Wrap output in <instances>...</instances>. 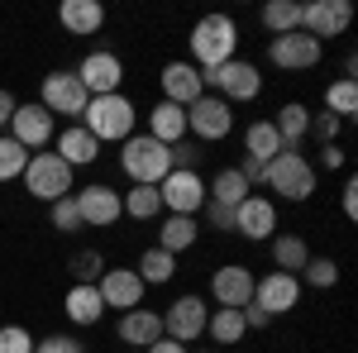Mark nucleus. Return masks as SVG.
Returning a JSON list of instances; mask_svg holds the SVG:
<instances>
[{
  "mask_svg": "<svg viewBox=\"0 0 358 353\" xmlns=\"http://www.w3.org/2000/svg\"><path fill=\"white\" fill-rule=\"evenodd\" d=\"M77 124H82L96 143H124V138H134V129H138V106L124 91H115V96H91Z\"/></svg>",
  "mask_w": 358,
  "mask_h": 353,
  "instance_id": "f257e3e1",
  "label": "nucleus"
},
{
  "mask_svg": "<svg viewBox=\"0 0 358 353\" xmlns=\"http://www.w3.org/2000/svg\"><path fill=\"white\" fill-rule=\"evenodd\" d=\"M187 48H192V67L201 72H210V67H220L234 57L239 48V24L229 20V15H201L187 34Z\"/></svg>",
  "mask_w": 358,
  "mask_h": 353,
  "instance_id": "f03ea898",
  "label": "nucleus"
},
{
  "mask_svg": "<svg viewBox=\"0 0 358 353\" xmlns=\"http://www.w3.org/2000/svg\"><path fill=\"white\" fill-rule=\"evenodd\" d=\"M263 187L277 191L292 206H301V201L315 196V163L306 158L301 148H282L273 163H268V172H263Z\"/></svg>",
  "mask_w": 358,
  "mask_h": 353,
  "instance_id": "7ed1b4c3",
  "label": "nucleus"
},
{
  "mask_svg": "<svg viewBox=\"0 0 358 353\" xmlns=\"http://www.w3.org/2000/svg\"><path fill=\"white\" fill-rule=\"evenodd\" d=\"M120 172L129 177V187H158L167 172H172V153H167L158 138L134 134L120 143Z\"/></svg>",
  "mask_w": 358,
  "mask_h": 353,
  "instance_id": "20e7f679",
  "label": "nucleus"
},
{
  "mask_svg": "<svg viewBox=\"0 0 358 353\" xmlns=\"http://www.w3.org/2000/svg\"><path fill=\"white\" fill-rule=\"evenodd\" d=\"M201 82L210 96H220L224 106H239V101H258L263 96V72L244 62V57H229L220 67H210V72H201Z\"/></svg>",
  "mask_w": 358,
  "mask_h": 353,
  "instance_id": "39448f33",
  "label": "nucleus"
},
{
  "mask_svg": "<svg viewBox=\"0 0 358 353\" xmlns=\"http://www.w3.org/2000/svg\"><path fill=\"white\" fill-rule=\"evenodd\" d=\"M72 167L62 163L57 153H29V167H24V191L34 196V201H43V206H53V201H62V196H72Z\"/></svg>",
  "mask_w": 358,
  "mask_h": 353,
  "instance_id": "423d86ee",
  "label": "nucleus"
},
{
  "mask_svg": "<svg viewBox=\"0 0 358 353\" xmlns=\"http://www.w3.org/2000/svg\"><path fill=\"white\" fill-rule=\"evenodd\" d=\"M86 101H91V96H86V86L77 82V72H72V67L48 72L43 86H38V106L48 110L53 120L62 115V120H72V124H77V120H82V110H86Z\"/></svg>",
  "mask_w": 358,
  "mask_h": 353,
  "instance_id": "0eeeda50",
  "label": "nucleus"
},
{
  "mask_svg": "<svg viewBox=\"0 0 358 353\" xmlns=\"http://www.w3.org/2000/svg\"><path fill=\"white\" fill-rule=\"evenodd\" d=\"M187 134H196V143H220L234 134V106H224L220 96H201L196 106H187Z\"/></svg>",
  "mask_w": 358,
  "mask_h": 353,
  "instance_id": "6e6552de",
  "label": "nucleus"
},
{
  "mask_svg": "<svg viewBox=\"0 0 358 353\" xmlns=\"http://www.w3.org/2000/svg\"><path fill=\"white\" fill-rule=\"evenodd\" d=\"M206 320H210L206 296L187 291V296H177L163 310V334H167V339H177V344H196V339H206Z\"/></svg>",
  "mask_w": 358,
  "mask_h": 353,
  "instance_id": "1a4fd4ad",
  "label": "nucleus"
},
{
  "mask_svg": "<svg viewBox=\"0 0 358 353\" xmlns=\"http://www.w3.org/2000/svg\"><path fill=\"white\" fill-rule=\"evenodd\" d=\"M320 57H325V43H315L306 29L277 34L273 43H268V62H273L277 72H310V67H320Z\"/></svg>",
  "mask_w": 358,
  "mask_h": 353,
  "instance_id": "9d476101",
  "label": "nucleus"
},
{
  "mask_svg": "<svg viewBox=\"0 0 358 353\" xmlns=\"http://www.w3.org/2000/svg\"><path fill=\"white\" fill-rule=\"evenodd\" d=\"M10 138L20 148H29V153H43L57 138V120L38 101H24V106H15V115H10Z\"/></svg>",
  "mask_w": 358,
  "mask_h": 353,
  "instance_id": "9b49d317",
  "label": "nucleus"
},
{
  "mask_svg": "<svg viewBox=\"0 0 358 353\" xmlns=\"http://www.w3.org/2000/svg\"><path fill=\"white\" fill-rule=\"evenodd\" d=\"M72 201H77V210H82V229H110L124 219V201H120V191L106 187V182H91V187L72 191Z\"/></svg>",
  "mask_w": 358,
  "mask_h": 353,
  "instance_id": "f8f14e48",
  "label": "nucleus"
},
{
  "mask_svg": "<svg viewBox=\"0 0 358 353\" xmlns=\"http://www.w3.org/2000/svg\"><path fill=\"white\" fill-rule=\"evenodd\" d=\"M72 72H77V82L86 86V96H115V91L124 86V62H120V53H110V48L86 53Z\"/></svg>",
  "mask_w": 358,
  "mask_h": 353,
  "instance_id": "ddd939ff",
  "label": "nucleus"
},
{
  "mask_svg": "<svg viewBox=\"0 0 358 353\" xmlns=\"http://www.w3.org/2000/svg\"><path fill=\"white\" fill-rule=\"evenodd\" d=\"M158 201L167 215H201L206 206V177L201 172H167L158 182Z\"/></svg>",
  "mask_w": 358,
  "mask_h": 353,
  "instance_id": "4468645a",
  "label": "nucleus"
},
{
  "mask_svg": "<svg viewBox=\"0 0 358 353\" xmlns=\"http://www.w3.org/2000/svg\"><path fill=\"white\" fill-rule=\"evenodd\" d=\"M253 305H263L268 315H292L296 305H301V282L292 277V272H263V277H253Z\"/></svg>",
  "mask_w": 358,
  "mask_h": 353,
  "instance_id": "2eb2a0df",
  "label": "nucleus"
},
{
  "mask_svg": "<svg viewBox=\"0 0 358 353\" xmlns=\"http://www.w3.org/2000/svg\"><path fill=\"white\" fill-rule=\"evenodd\" d=\"M349 24H354V5L349 0H310V5H301V29L315 43L339 38Z\"/></svg>",
  "mask_w": 358,
  "mask_h": 353,
  "instance_id": "dca6fc26",
  "label": "nucleus"
},
{
  "mask_svg": "<svg viewBox=\"0 0 358 353\" xmlns=\"http://www.w3.org/2000/svg\"><path fill=\"white\" fill-rule=\"evenodd\" d=\"M96 291H101V301H106V310H134V305H143V282H138L134 268H106L101 272V282H96Z\"/></svg>",
  "mask_w": 358,
  "mask_h": 353,
  "instance_id": "f3484780",
  "label": "nucleus"
},
{
  "mask_svg": "<svg viewBox=\"0 0 358 353\" xmlns=\"http://www.w3.org/2000/svg\"><path fill=\"white\" fill-rule=\"evenodd\" d=\"M158 86H163V101H172V106H196L201 96H206V82H201V67H192V62H163V72H158Z\"/></svg>",
  "mask_w": 358,
  "mask_h": 353,
  "instance_id": "a211bd4d",
  "label": "nucleus"
},
{
  "mask_svg": "<svg viewBox=\"0 0 358 353\" xmlns=\"http://www.w3.org/2000/svg\"><path fill=\"white\" fill-rule=\"evenodd\" d=\"M234 234H244V239H253V244H268L277 234V206L268 201V196H248L244 206H234Z\"/></svg>",
  "mask_w": 358,
  "mask_h": 353,
  "instance_id": "6ab92c4d",
  "label": "nucleus"
},
{
  "mask_svg": "<svg viewBox=\"0 0 358 353\" xmlns=\"http://www.w3.org/2000/svg\"><path fill=\"white\" fill-rule=\"evenodd\" d=\"M210 296L215 305H229V310H244L253 301V268L244 263H224V268L210 272Z\"/></svg>",
  "mask_w": 358,
  "mask_h": 353,
  "instance_id": "aec40b11",
  "label": "nucleus"
},
{
  "mask_svg": "<svg viewBox=\"0 0 358 353\" xmlns=\"http://www.w3.org/2000/svg\"><path fill=\"white\" fill-rule=\"evenodd\" d=\"M115 334H120V344H129V349H153V344L163 339V315L148 310V305H134V310L120 315Z\"/></svg>",
  "mask_w": 358,
  "mask_h": 353,
  "instance_id": "412c9836",
  "label": "nucleus"
},
{
  "mask_svg": "<svg viewBox=\"0 0 358 353\" xmlns=\"http://www.w3.org/2000/svg\"><path fill=\"white\" fill-rule=\"evenodd\" d=\"M57 24L67 34H77V38H91V34L106 29V5L101 0H62L57 5Z\"/></svg>",
  "mask_w": 358,
  "mask_h": 353,
  "instance_id": "4be33fe9",
  "label": "nucleus"
},
{
  "mask_svg": "<svg viewBox=\"0 0 358 353\" xmlns=\"http://www.w3.org/2000/svg\"><path fill=\"white\" fill-rule=\"evenodd\" d=\"M62 315H67L77 329H91V325H101L106 301H101V291H96L91 282H72V291L62 296Z\"/></svg>",
  "mask_w": 358,
  "mask_h": 353,
  "instance_id": "5701e85b",
  "label": "nucleus"
},
{
  "mask_svg": "<svg viewBox=\"0 0 358 353\" xmlns=\"http://www.w3.org/2000/svg\"><path fill=\"white\" fill-rule=\"evenodd\" d=\"M53 153H57L67 167H72V172H77V167H91L96 158H101V143L86 134L82 124H67V129L53 138Z\"/></svg>",
  "mask_w": 358,
  "mask_h": 353,
  "instance_id": "b1692460",
  "label": "nucleus"
},
{
  "mask_svg": "<svg viewBox=\"0 0 358 353\" xmlns=\"http://www.w3.org/2000/svg\"><path fill=\"white\" fill-rule=\"evenodd\" d=\"M148 138H158L163 148L182 143L187 138V110L172 106V101H158V106L148 110Z\"/></svg>",
  "mask_w": 358,
  "mask_h": 353,
  "instance_id": "393cba45",
  "label": "nucleus"
},
{
  "mask_svg": "<svg viewBox=\"0 0 358 353\" xmlns=\"http://www.w3.org/2000/svg\"><path fill=\"white\" fill-rule=\"evenodd\" d=\"M248 196H253V187L244 182V172L239 167H220L215 172V182H206V201H215V206H244Z\"/></svg>",
  "mask_w": 358,
  "mask_h": 353,
  "instance_id": "a878e982",
  "label": "nucleus"
},
{
  "mask_svg": "<svg viewBox=\"0 0 358 353\" xmlns=\"http://www.w3.org/2000/svg\"><path fill=\"white\" fill-rule=\"evenodd\" d=\"M201 239V224H196V215H167L163 224H158V248L163 253H187V248Z\"/></svg>",
  "mask_w": 358,
  "mask_h": 353,
  "instance_id": "bb28decb",
  "label": "nucleus"
},
{
  "mask_svg": "<svg viewBox=\"0 0 358 353\" xmlns=\"http://www.w3.org/2000/svg\"><path fill=\"white\" fill-rule=\"evenodd\" d=\"M273 129H277V138H282V148H301V143H306V129H310V106L287 101V106L277 110Z\"/></svg>",
  "mask_w": 358,
  "mask_h": 353,
  "instance_id": "cd10ccee",
  "label": "nucleus"
},
{
  "mask_svg": "<svg viewBox=\"0 0 358 353\" xmlns=\"http://www.w3.org/2000/svg\"><path fill=\"white\" fill-rule=\"evenodd\" d=\"M277 153H282V138H277L273 120H253L244 129V158H253V163H273Z\"/></svg>",
  "mask_w": 358,
  "mask_h": 353,
  "instance_id": "c85d7f7f",
  "label": "nucleus"
},
{
  "mask_svg": "<svg viewBox=\"0 0 358 353\" xmlns=\"http://www.w3.org/2000/svg\"><path fill=\"white\" fill-rule=\"evenodd\" d=\"M134 272H138V282H143V287H167V282L177 277V258L153 244V248H143V253H138Z\"/></svg>",
  "mask_w": 358,
  "mask_h": 353,
  "instance_id": "c756f323",
  "label": "nucleus"
},
{
  "mask_svg": "<svg viewBox=\"0 0 358 353\" xmlns=\"http://www.w3.org/2000/svg\"><path fill=\"white\" fill-rule=\"evenodd\" d=\"M268 244H273V268L292 272V277H296V272L306 268V258H310V248H306L301 234H273Z\"/></svg>",
  "mask_w": 358,
  "mask_h": 353,
  "instance_id": "7c9ffc66",
  "label": "nucleus"
},
{
  "mask_svg": "<svg viewBox=\"0 0 358 353\" xmlns=\"http://www.w3.org/2000/svg\"><path fill=\"white\" fill-rule=\"evenodd\" d=\"M206 334L215 339V344H239L248 329H244V310H229V305H215L210 310V320H206Z\"/></svg>",
  "mask_w": 358,
  "mask_h": 353,
  "instance_id": "2f4dec72",
  "label": "nucleus"
},
{
  "mask_svg": "<svg viewBox=\"0 0 358 353\" xmlns=\"http://www.w3.org/2000/svg\"><path fill=\"white\" fill-rule=\"evenodd\" d=\"M263 29H268V34H296V29H301V5H296V0H268V5H263Z\"/></svg>",
  "mask_w": 358,
  "mask_h": 353,
  "instance_id": "473e14b6",
  "label": "nucleus"
},
{
  "mask_svg": "<svg viewBox=\"0 0 358 353\" xmlns=\"http://www.w3.org/2000/svg\"><path fill=\"white\" fill-rule=\"evenodd\" d=\"M120 201H124V215L129 219H158L163 215L158 187H129V191H120Z\"/></svg>",
  "mask_w": 358,
  "mask_h": 353,
  "instance_id": "72a5a7b5",
  "label": "nucleus"
},
{
  "mask_svg": "<svg viewBox=\"0 0 358 353\" xmlns=\"http://www.w3.org/2000/svg\"><path fill=\"white\" fill-rule=\"evenodd\" d=\"M325 110L330 115H339L344 124L358 115V82H349V77H339V82L325 86Z\"/></svg>",
  "mask_w": 358,
  "mask_h": 353,
  "instance_id": "f704fd0d",
  "label": "nucleus"
},
{
  "mask_svg": "<svg viewBox=\"0 0 358 353\" xmlns=\"http://www.w3.org/2000/svg\"><path fill=\"white\" fill-rule=\"evenodd\" d=\"M296 282H301V287H315V291H330L334 282H339V263H334V258H315V253H310V258H306V268L296 272Z\"/></svg>",
  "mask_w": 358,
  "mask_h": 353,
  "instance_id": "c9c22d12",
  "label": "nucleus"
},
{
  "mask_svg": "<svg viewBox=\"0 0 358 353\" xmlns=\"http://www.w3.org/2000/svg\"><path fill=\"white\" fill-rule=\"evenodd\" d=\"M24 167H29V148H20L10 134H0V182L24 177Z\"/></svg>",
  "mask_w": 358,
  "mask_h": 353,
  "instance_id": "e433bc0d",
  "label": "nucleus"
},
{
  "mask_svg": "<svg viewBox=\"0 0 358 353\" xmlns=\"http://www.w3.org/2000/svg\"><path fill=\"white\" fill-rule=\"evenodd\" d=\"M339 129H344V120H339V115H330V110H320V115H315V110H310V129H306V138H315V143L325 148V143H339Z\"/></svg>",
  "mask_w": 358,
  "mask_h": 353,
  "instance_id": "4c0bfd02",
  "label": "nucleus"
},
{
  "mask_svg": "<svg viewBox=\"0 0 358 353\" xmlns=\"http://www.w3.org/2000/svg\"><path fill=\"white\" fill-rule=\"evenodd\" d=\"M101 272H106V258H101V248H82V253H72V277L77 282H101Z\"/></svg>",
  "mask_w": 358,
  "mask_h": 353,
  "instance_id": "58836bf2",
  "label": "nucleus"
},
{
  "mask_svg": "<svg viewBox=\"0 0 358 353\" xmlns=\"http://www.w3.org/2000/svg\"><path fill=\"white\" fill-rule=\"evenodd\" d=\"M48 219H53V229H62V234H77V229H82V210H77L72 196L53 201V206H48Z\"/></svg>",
  "mask_w": 358,
  "mask_h": 353,
  "instance_id": "ea45409f",
  "label": "nucleus"
},
{
  "mask_svg": "<svg viewBox=\"0 0 358 353\" xmlns=\"http://www.w3.org/2000/svg\"><path fill=\"white\" fill-rule=\"evenodd\" d=\"M167 153H172V172H196V167H201V158H206V153H201V143H192V138L172 143Z\"/></svg>",
  "mask_w": 358,
  "mask_h": 353,
  "instance_id": "a19ab883",
  "label": "nucleus"
},
{
  "mask_svg": "<svg viewBox=\"0 0 358 353\" xmlns=\"http://www.w3.org/2000/svg\"><path fill=\"white\" fill-rule=\"evenodd\" d=\"M0 353H34V334L24 325H0Z\"/></svg>",
  "mask_w": 358,
  "mask_h": 353,
  "instance_id": "79ce46f5",
  "label": "nucleus"
},
{
  "mask_svg": "<svg viewBox=\"0 0 358 353\" xmlns=\"http://www.w3.org/2000/svg\"><path fill=\"white\" fill-rule=\"evenodd\" d=\"M34 353H86V344L77 334H48V339H34Z\"/></svg>",
  "mask_w": 358,
  "mask_h": 353,
  "instance_id": "37998d69",
  "label": "nucleus"
},
{
  "mask_svg": "<svg viewBox=\"0 0 358 353\" xmlns=\"http://www.w3.org/2000/svg\"><path fill=\"white\" fill-rule=\"evenodd\" d=\"M201 210H206V219H210V229H220V234H234V210H229V206H215V201H206Z\"/></svg>",
  "mask_w": 358,
  "mask_h": 353,
  "instance_id": "c03bdc74",
  "label": "nucleus"
},
{
  "mask_svg": "<svg viewBox=\"0 0 358 353\" xmlns=\"http://www.w3.org/2000/svg\"><path fill=\"white\" fill-rule=\"evenodd\" d=\"M339 206H344V219H358V177H344Z\"/></svg>",
  "mask_w": 358,
  "mask_h": 353,
  "instance_id": "a18cd8bd",
  "label": "nucleus"
},
{
  "mask_svg": "<svg viewBox=\"0 0 358 353\" xmlns=\"http://www.w3.org/2000/svg\"><path fill=\"white\" fill-rule=\"evenodd\" d=\"M268 325H273V315H268L263 305L248 301V305H244V329H268Z\"/></svg>",
  "mask_w": 358,
  "mask_h": 353,
  "instance_id": "49530a36",
  "label": "nucleus"
},
{
  "mask_svg": "<svg viewBox=\"0 0 358 353\" xmlns=\"http://www.w3.org/2000/svg\"><path fill=\"white\" fill-rule=\"evenodd\" d=\"M344 163H349V158H344L339 143H325V148H320V167H325V172H339Z\"/></svg>",
  "mask_w": 358,
  "mask_h": 353,
  "instance_id": "de8ad7c7",
  "label": "nucleus"
},
{
  "mask_svg": "<svg viewBox=\"0 0 358 353\" xmlns=\"http://www.w3.org/2000/svg\"><path fill=\"white\" fill-rule=\"evenodd\" d=\"M143 353H192V349H187V344H177V339H167V334H163V339H158L153 349H143Z\"/></svg>",
  "mask_w": 358,
  "mask_h": 353,
  "instance_id": "09e8293b",
  "label": "nucleus"
},
{
  "mask_svg": "<svg viewBox=\"0 0 358 353\" xmlns=\"http://www.w3.org/2000/svg\"><path fill=\"white\" fill-rule=\"evenodd\" d=\"M15 106H20V101H15L10 91H0V129L10 124V115H15Z\"/></svg>",
  "mask_w": 358,
  "mask_h": 353,
  "instance_id": "8fccbe9b",
  "label": "nucleus"
},
{
  "mask_svg": "<svg viewBox=\"0 0 358 353\" xmlns=\"http://www.w3.org/2000/svg\"><path fill=\"white\" fill-rule=\"evenodd\" d=\"M192 353H215V349H192Z\"/></svg>",
  "mask_w": 358,
  "mask_h": 353,
  "instance_id": "3c124183",
  "label": "nucleus"
}]
</instances>
